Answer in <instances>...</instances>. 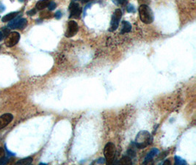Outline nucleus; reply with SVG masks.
Segmentation results:
<instances>
[{
	"mask_svg": "<svg viewBox=\"0 0 196 165\" xmlns=\"http://www.w3.org/2000/svg\"><path fill=\"white\" fill-rule=\"evenodd\" d=\"M35 14H36V10L35 9H32L31 11L27 12V15H28V16H34Z\"/></svg>",
	"mask_w": 196,
	"mask_h": 165,
	"instance_id": "nucleus-21",
	"label": "nucleus"
},
{
	"mask_svg": "<svg viewBox=\"0 0 196 165\" xmlns=\"http://www.w3.org/2000/svg\"><path fill=\"white\" fill-rule=\"evenodd\" d=\"M50 1L49 0H40L37 2L36 4V9L38 11H41V10L45 9L49 6Z\"/></svg>",
	"mask_w": 196,
	"mask_h": 165,
	"instance_id": "nucleus-10",
	"label": "nucleus"
},
{
	"mask_svg": "<svg viewBox=\"0 0 196 165\" xmlns=\"http://www.w3.org/2000/svg\"><path fill=\"white\" fill-rule=\"evenodd\" d=\"M139 16L141 21L146 24H150L154 21V14L151 8L147 5H142L140 6Z\"/></svg>",
	"mask_w": 196,
	"mask_h": 165,
	"instance_id": "nucleus-2",
	"label": "nucleus"
},
{
	"mask_svg": "<svg viewBox=\"0 0 196 165\" xmlns=\"http://www.w3.org/2000/svg\"><path fill=\"white\" fill-rule=\"evenodd\" d=\"M18 12H13V13H9V14L6 15V16L3 17L2 21L3 22H8L11 21V20H13V18H16V17L18 16Z\"/></svg>",
	"mask_w": 196,
	"mask_h": 165,
	"instance_id": "nucleus-13",
	"label": "nucleus"
},
{
	"mask_svg": "<svg viewBox=\"0 0 196 165\" xmlns=\"http://www.w3.org/2000/svg\"><path fill=\"white\" fill-rule=\"evenodd\" d=\"M164 164H170V163L169 161H165V162H164Z\"/></svg>",
	"mask_w": 196,
	"mask_h": 165,
	"instance_id": "nucleus-28",
	"label": "nucleus"
},
{
	"mask_svg": "<svg viewBox=\"0 0 196 165\" xmlns=\"http://www.w3.org/2000/svg\"><path fill=\"white\" fill-rule=\"evenodd\" d=\"M98 163H104V160L102 159L101 158V159H100V160H99V161H98Z\"/></svg>",
	"mask_w": 196,
	"mask_h": 165,
	"instance_id": "nucleus-27",
	"label": "nucleus"
},
{
	"mask_svg": "<svg viewBox=\"0 0 196 165\" xmlns=\"http://www.w3.org/2000/svg\"><path fill=\"white\" fill-rule=\"evenodd\" d=\"M122 17V11L120 9H116L112 14V20L110 22V31L114 32L118 28L119 23H120V18Z\"/></svg>",
	"mask_w": 196,
	"mask_h": 165,
	"instance_id": "nucleus-4",
	"label": "nucleus"
},
{
	"mask_svg": "<svg viewBox=\"0 0 196 165\" xmlns=\"http://www.w3.org/2000/svg\"><path fill=\"white\" fill-rule=\"evenodd\" d=\"M0 50H1V46H0Z\"/></svg>",
	"mask_w": 196,
	"mask_h": 165,
	"instance_id": "nucleus-31",
	"label": "nucleus"
},
{
	"mask_svg": "<svg viewBox=\"0 0 196 165\" xmlns=\"http://www.w3.org/2000/svg\"><path fill=\"white\" fill-rule=\"evenodd\" d=\"M8 162V159L5 157H3L0 159V164H6Z\"/></svg>",
	"mask_w": 196,
	"mask_h": 165,
	"instance_id": "nucleus-20",
	"label": "nucleus"
},
{
	"mask_svg": "<svg viewBox=\"0 0 196 165\" xmlns=\"http://www.w3.org/2000/svg\"><path fill=\"white\" fill-rule=\"evenodd\" d=\"M32 161H33V159H32V157H27V158H25V159H21L19 160V161H18L16 162V164L20 165H28L32 164Z\"/></svg>",
	"mask_w": 196,
	"mask_h": 165,
	"instance_id": "nucleus-15",
	"label": "nucleus"
},
{
	"mask_svg": "<svg viewBox=\"0 0 196 165\" xmlns=\"http://www.w3.org/2000/svg\"><path fill=\"white\" fill-rule=\"evenodd\" d=\"M127 11L129 13H134V12H135V8L132 5H129L127 7Z\"/></svg>",
	"mask_w": 196,
	"mask_h": 165,
	"instance_id": "nucleus-19",
	"label": "nucleus"
},
{
	"mask_svg": "<svg viewBox=\"0 0 196 165\" xmlns=\"http://www.w3.org/2000/svg\"><path fill=\"white\" fill-rule=\"evenodd\" d=\"M24 1V0H19V2H23Z\"/></svg>",
	"mask_w": 196,
	"mask_h": 165,
	"instance_id": "nucleus-29",
	"label": "nucleus"
},
{
	"mask_svg": "<svg viewBox=\"0 0 196 165\" xmlns=\"http://www.w3.org/2000/svg\"><path fill=\"white\" fill-rule=\"evenodd\" d=\"M13 119V115L10 113H6L0 116V130L7 126Z\"/></svg>",
	"mask_w": 196,
	"mask_h": 165,
	"instance_id": "nucleus-8",
	"label": "nucleus"
},
{
	"mask_svg": "<svg viewBox=\"0 0 196 165\" xmlns=\"http://www.w3.org/2000/svg\"><path fill=\"white\" fill-rule=\"evenodd\" d=\"M74 1H78V0H74Z\"/></svg>",
	"mask_w": 196,
	"mask_h": 165,
	"instance_id": "nucleus-30",
	"label": "nucleus"
},
{
	"mask_svg": "<svg viewBox=\"0 0 196 165\" xmlns=\"http://www.w3.org/2000/svg\"><path fill=\"white\" fill-rule=\"evenodd\" d=\"M5 152L4 149L0 147V159L5 157Z\"/></svg>",
	"mask_w": 196,
	"mask_h": 165,
	"instance_id": "nucleus-22",
	"label": "nucleus"
},
{
	"mask_svg": "<svg viewBox=\"0 0 196 165\" xmlns=\"http://www.w3.org/2000/svg\"><path fill=\"white\" fill-rule=\"evenodd\" d=\"M104 155L105 161L107 164H112L115 159L116 156V148L115 145L112 142H108L105 145L104 149Z\"/></svg>",
	"mask_w": 196,
	"mask_h": 165,
	"instance_id": "nucleus-3",
	"label": "nucleus"
},
{
	"mask_svg": "<svg viewBox=\"0 0 196 165\" xmlns=\"http://www.w3.org/2000/svg\"><path fill=\"white\" fill-rule=\"evenodd\" d=\"M56 7H57V5H56L55 2H50L49 6H48V8H49V11H54L56 8Z\"/></svg>",
	"mask_w": 196,
	"mask_h": 165,
	"instance_id": "nucleus-17",
	"label": "nucleus"
},
{
	"mask_svg": "<svg viewBox=\"0 0 196 165\" xmlns=\"http://www.w3.org/2000/svg\"><path fill=\"white\" fill-rule=\"evenodd\" d=\"M127 155L129 156H130L131 158H132L133 157H134V156H135V151H134V150H132V149H129V150H128V151H127Z\"/></svg>",
	"mask_w": 196,
	"mask_h": 165,
	"instance_id": "nucleus-18",
	"label": "nucleus"
},
{
	"mask_svg": "<svg viewBox=\"0 0 196 165\" xmlns=\"http://www.w3.org/2000/svg\"><path fill=\"white\" fill-rule=\"evenodd\" d=\"M118 164H122V165H131L132 164V159L128 155L127 156H124L120 159V161H118Z\"/></svg>",
	"mask_w": 196,
	"mask_h": 165,
	"instance_id": "nucleus-12",
	"label": "nucleus"
},
{
	"mask_svg": "<svg viewBox=\"0 0 196 165\" xmlns=\"http://www.w3.org/2000/svg\"><path fill=\"white\" fill-rule=\"evenodd\" d=\"M20 40V34L17 32H12L6 37L5 43L8 47H13L18 43Z\"/></svg>",
	"mask_w": 196,
	"mask_h": 165,
	"instance_id": "nucleus-5",
	"label": "nucleus"
},
{
	"mask_svg": "<svg viewBox=\"0 0 196 165\" xmlns=\"http://www.w3.org/2000/svg\"><path fill=\"white\" fill-rule=\"evenodd\" d=\"M159 151L157 148L151 149L149 154L146 155V158H145L144 159V161H143V164H147V163H149V161H151V160L153 159V158H154V156H156V155L159 154Z\"/></svg>",
	"mask_w": 196,
	"mask_h": 165,
	"instance_id": "nucleus-9",
	"label": "nucleus"
},
{
	"mask_svg": "<svg viewBox=\"0 0 196 165\" xmlns=\"http://www.w3.org/2000/svg\"><path fill=\"white\" fill-rule=\"evenodd\" d=\"M27 24V21L26 18H20L16 24V29L23 30L26 27Z\"/></svg>",
	"mask_w": 196,
	"mask_h": 165,
	"instance_id": "nucleus-14",
	"label": "nucleus"
},
{
	"mask_svg": "<svg viewBox=\"0 0 196 165\" xmlns=\"http://www.w3.org/2000/svg\"><path fill=\"white\" fill-rule=\"evenodd\" d=\"M54 16H55V18H57V19H59V18L62 17V13H61V12L59 11H57L55 13V15H54Z\"/></svg>",
	"mask_w": 196,
	"mask_h": 165,
	"instance_id": "nucleus-23",
	"label": "nucleus"
},
{
	"mask_svg": "<svg viewBox=\"0 0 196 165\" xmlns=\"http://www.w3.org/2000/svg\"><path fill=\"white\" fill-rule=\"evenodd\" d=\"M153 137L151 134L147 131H141L137 134L134 140V144L139 149H143L147 148L152 143Z\"/></svg>",
	"mask_w": 196,
	"mask_h": 165,
	"instance_id": "nucleus-1",
	"label": "nucleus"
},
{
	"mask_svg": "<svg viewBox=\"0 0 196 165\" xmlns=\"http://www.w3.org/2000/svg\"><path fill=\"white\" fill-rule=\"evenodd\" d=\"M79 31V26L78 24L75 21H70L68 23L67 30H66L65 36L66 37H72L75 36Z\"/></svg>",
	"mask_w": 196,
	"mask_h": 165,
	"instance_id": "nucleus-6",
	"label": "nucleus"
},
{
	"mask_svg": "<svg viewBox=\"0 0 196 165\" xmlns=\"http://www.w3.org/2000/svg\"><path fill=\"white\" fill-rule=\"evenodd\" d=\"M175 159V164H179V165H184L187 164V162L184 159H182V158L179 157V156H175L174 157Z\"/></svg>",
	"mask_w": 196,
	"mask_h": 165,
	"instance_id": "nucleus-16",
	"label": "nucleus"
},
{
	"mask_svg": "<svg viewBox=\"0 0 196 165\" xmlns=\"http://www.w3.org/2000/svg\"><path fill=\"white\" fill-rule=\"evenodd\" d=\"M70 16L69 18H79L80 15L82 13V8L76 2H71L69 6Z\"/></svg>",
	"mask_w": 196,
	"mask_h": 165,
	"instance_id": "nucleus-7",
	"label": "nucleus"
},
{
	"mask_svg": "<svg viewBox=\"0 0 196 165\" xmlns=\"http://www.w3.org/2000/svg\"><path fill=\"white\" fill-rule=\"evenodd\" d=\"M4 37H5V36H4V35H3V32L2 31H0V41H1V40H2Z\"/></svg>",
	"mask_w": 196,
	"mask_h": 165,
	"instance_id": "nucleus-25",
	"label": "nucleus"
},
{
	"mask_svg": "<svg viewBox=\"0 0 196 165\" xmlns=\"http://www.w3.org/2000/svg\"><path fill=\"white\" fill-rule=\"evenodd\" d=\"M5 10V7L3 5L2 3H0V13H2V12H3Z\"/></svg>",
	"mask_w": 196,
	"mask_h": 165,
	"instance_id": "nucleus-24",
	"label": "nucleus"
},
{
	"mask_svg": "<svg viewBox=\"0 0 196 165\" xmlns=\"http://www.w3.org/2000/svg\"><path fill=\"white\" fill-rule=\"evenodd\" d=\"M90 1H93V0H82V3H88V2H89Z\"/></svg>",
	"mask_w": 196,
	"mask_h": 165,
	"instance_id": "nucleus-26",
	"label": "nucleus"
},
{
	"mask_svg": "<svg viewBox=\"0 0 196 165\" xmlns=\"http://www.w3.org/2000/svg\"><path fill=\"white\" fill-rule=\"evenodd\" d=\"M122 25L123 26L121 29V32H120L121 35L131 32V30H132V25H131V24L129 23V22L124 21L122 22Z\"/></svg>",
	"mask_w": 196,
	"mask_h": 165,
	"instance_id": "nucleus-11",
	"label": "nucleus"
}]
</instances>
